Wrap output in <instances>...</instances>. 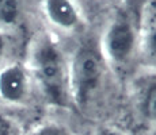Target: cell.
<instances>
[{
	"mask_svg": "<svg viewBox=\"0 0 156 135\" xmlns=\"http://www.w3.org/2000/svg\"><path fill=\"white\" fill-rule=\"evenodd\" d=\"M33 70L44 95L53 104L67 106L71 96L69 68L56 43L49 37L35 42L31 54Z\"/></svg>",
	"mask_w": 156,
	"mask_h": 135,
	"instance_id": "obj_1",
	"label": "cell"
},
{
	"mask_svg": "<svg viewBox=\"0 0 156 135\" xmlns=\"http://www.w3.org/2000/svg\"><path fill=\"white\" fill-rule=\"evenodd\" d=\"M103 69V58L97 45L92 42L82 43L69 68L71 96L79 104H84L98 88Z\"/></svg>",
	"mask_w": 156,
	"mask_h": 135,
	"instance_id": "obj_2",
	"label": "cell"
},
{
	"mask_svg": "<svg viewBox=\"0 0 156 135\" xmlns=\"http://www.w3.org/2000/svg\"><path fill=\"white\" fill-rule=\"evenodd\" d=\"M137 43L134 27L125 16H118L107 27L103 38V52L115 64H125L132 57Z\"/></svg>",
	"mask_w": 156,
	"mask_h": 135,
	"instance_id": "obj_3",
	"label": "cell"
},
{
	"mask_svg": "<svg viewBox=\"0 0 156 135\" xmlns=\"http://www.w3.org/2000/svg\"><path fill=\"white\" fill-rule=\"evenodd\" d=\"M29 91L26 69L20 64H12L0 72V96L5 101L19 103Z\"/></svg>",
	"mask_w": 156,
	"mask_h": 135,
	"instance_id": "obj_4",
	"label": "cell"
},
{
	"mask_svg": "<svg viewBox=\"0 0 156 135\" xmlns=\"http://www.w3.org/2000/svg\"><path fill=\"white\" fill-rule=\"evenodd\" d=\"M137 39L147 62L156 66V0H149L144 4Z\"/></svg>",
	"mask_w": 156,
	"mask_h": 135,
	"instance_id": "obj_5",
	"label": "cell"
},
{
	"mask_svg": "<svg viewBox=\"0 0 156 135\" xmlns=\"http://www.w3.org/2000/svg\"><path fill=\"white\" fill-rule=\"evenodd\" d=\"M48 19L62 30H73L80 25V15L72 0H44Z\"/></svg>",
	"mask_w": 156,
	"mask_h": 135,
	"instance_id": "obj_6",
	"label": "cell"
},
{
	"mask_svg": "<svg viewBox=\"0 0 156 135\" xmlns=\"http://www.w3.org/2000/svg\"><path fill=\"white\" fill-rule=\"evenodd\" d=\"M140 110L147 120L156 124V76L144 77L140 83Z\"/></svg>",
	"mask_w": 156,
	"mask_h": 135,
	"instance_id": "obj_7",
	"label": "cell"
},
{
	"mask_svg": "<svg viewBox=\"0 0 156 135\" xmlns=\"http://www.w3.org/2000/svg\"><path fill=\"white\" fill-rule=\"evenodd\" d=\"M19 15L18 0H0V22L4 25H12Z\"/></svg>",
	"mask_w": 156,
	"mask_h": 135,
	"instance_id": "obj_8",
	"label": "cell"
},
{
	"mask_svg": "<svg viewBox=\"0 0 156 135\" xmlns=\"http://www.w3.org/2000/svg\"><path fill=\"white\" fill-rule=\"evenodd\" d=\"M29 135H71V134L61 126L55 124V123H48V124L40 126L38 128H35Z\"/></svg>",
	"mask_w": 156,
	"mask_h": 135,
	"instance_id": "obj_9",
	"label": "cell"
},
{
	"mask_svg": "<svg viewBox=\"0 0 156 135\" xmlns=\"http://www.w3.org/2000/svg\"><path fill=\"white\" fill-rule=\"evenodd\" d=\"M12 124L4 116H0V135H12Z\"/></svg>",
	"mask_w": 156,
	"mask_h": 135,
	"instance_id": "obj_10",
	"label": "cell"
},
{
	"mask_svg": "<svg viewBox=\"0 0 156 135\" xmlns=\"http://www.w3.org/2000/svg\"><path fill=\"white\" fill-rule=\"evenodd\" d=\"M97 135H125V134L121 133L119 130H115V128H105V130L99 131Z\"/></svg>",
	"mask_w": 156,
	"mask_h": 135,
	"instance_id": "obj_11",
	"label": "cell"
},
{
	"mask_svg": "<svg viewBox=\"0 0 156 135\" xmlns=\"http://www.w3.org/2000/svg\"><path fill=\"white\" fill-rule=\"evenodd\" d=\"M4 47H5V41H4V37L0 34V57L3 56V52H4Z\"/></svg>",
	"mask_w": 156,
	"mask_h": 135,
	"instance_id": "obj_12",
	"label": "cell"
}]
</instances>
